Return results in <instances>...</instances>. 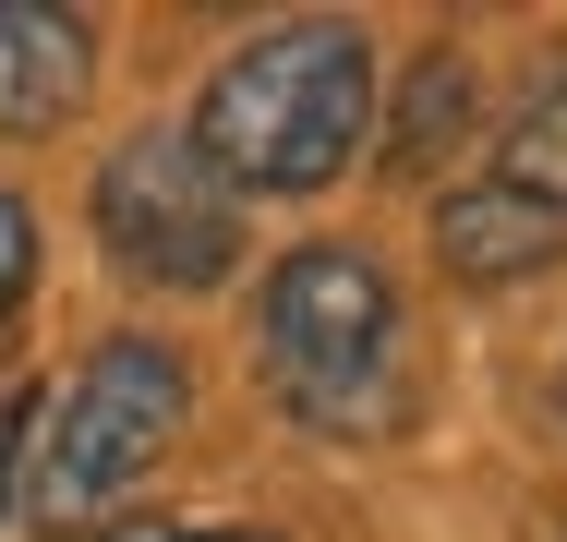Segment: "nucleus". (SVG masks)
Wrapping results in <instances>:
<instances>
[{"mask_svg": "<svg viewBox=\"0 0 567 542\" xmlns=\"http://www.w3.org/2000/svg\"><path fill=\"white\" fill-rule=\"evenodd\" d=\"M362 121H374L362 24L302 12V24H278V37L218 61V85L194 97V145L218 157L229 194H327L350 169V145H362Z\"/></svg>", "mask_w": 567, "mask_h": 542, "instance_id": "obj_1", "label": "nucleus"}, {"mask_svg": "<svg viewBox=\"0 0 567 542\" xmlns=\"http://www.w3.org/2000/svg\"><path fill=\"white\" fill-rule=\"evenodd\" d=\"M399 290L374 253H290L254 302V362H266V398L290 410L302 434H386L399 423Z\"/></svg>", "mask_w": 567, "mask_h": 542, "instance_id": "obj_2", "label": "nucleus"}, {"mask_svg": "<svg viewBox=\"0 0 567 542\" xmlns=\"http://www.w3.org/2000/svg\"><path fill=\"white\" fill-rule=\"evenodd\" d=\"M182 410H194V386H182V362L157 337L85 350L37 398V482H24V507L49 531H110V507L157 470V446L182 434Z\"/></svg>", "mask_w": 567, "mask_h": 542, "instance_id": "obj_3", "label": "nucleus"}, {"mask_svg": "<svg viewBox=\"0 0 567 542\" xmlns=\"http://www.w3.org/2000/svg\"><path fill=\"white\" fill-rule=\"evenodd\" d=\"M435 265L458 290H519L567 265V73H544L519 121H495L483 169L435 206Z\"/></svg>", "mask_w": 567, "mask_h": 542, "instance_id": "obj_4", "label": "nucleus"}, {"mask_svg": "<svg viewBox=\"0 0 567 542\" xmlns=\"http://www.w3.org/2000/svg\"><path fill=\"white\" fill-rule=\"evenodd\" d=\"M97 241L145 290H218L229 278L241 206H229L218 157L194 145V121H145V133L110 145V169H97Z\"/></svg>", "mask_w": 567, "mask_h": 542, "instance_id": "obj_5", "label": "nucleus"}, {"mask_svg": "<svg viewBox=\"0 0 567 542\" xmlns=\"http://www.w3.org/2000/svg\"><path fill=\"white\" fill-rule=\"evenodd\" d=\"M97 85V24L61 0H0V133H61Z\"/></svg>", "mask_w": 567, "mask_h": 542, "instance_id": "obj_6", "label": "nucleus"}, {"mask_svg": "<svg viewBox=\"0 0 567 542\" xmlns=\"http://www.w3.org/2000/svg\"><path fill=\"white\" fill-rule=\"evenodd\" d=\"M458 133H471V61H423V73H411V97H399L386 157H399V169H423V157H447Z\"/></svg>", "mask_w": 567, "mask_h": 542, "instance_id": "obj_7", "label": "nucleus"}, {"mask_svg": "<svg viewBox=\"0 0 567 542\" xmlns=\"http://www.w3.org/2000/svg\"><path fill=\"white\" fill-rule=\"evenodd\" d=\"M24 290H37V217H24V194H0V325L24 314Z\"/></svg>", "mask_w": 567, "mask_h": 542, "instance_id": "obj_8", "label": "nucleus"}, {"mask_svg": "<svg viewBox=\"0 0 567 542\" xmlns=\"http://www.w3.org/2000/svg\"><path fill=\"white\" fill-rule=\"evenodd\" d=\"M97 542H266V531H218V519H110Z\"/></svg>", "mask_w": 567, "mask_h": 542, "instance_id": "obj_9", "label": "nucleus"}, {"mask_svg": "<svg viewBox=\"0 0 567 542\" xmlns=\"http://www.w3.org/2000/svg\"><path fill=\"white\" fill-rule=\"evenodd\" d=\"M24 458H37V398L0 410V519H12V470H24Z\"/></svg>", "mask_w": 567, "mask_h": 542, "instance_id": "obj_10", "label": "nucleus"}, {"mask_svg": "<svg viewBox=\"0 0 567 542\" xmlns=\"http://www.w3.org/2000/svg\"><path fill=\"white\" fill-rule=\"evenodd\" d=\"M556 398H567V386H556Z\"/></svg>", "mask_w": 567, "mask_h": 542, "instance_id": "obj_11", "label": "nucleus"}]
</instances>
